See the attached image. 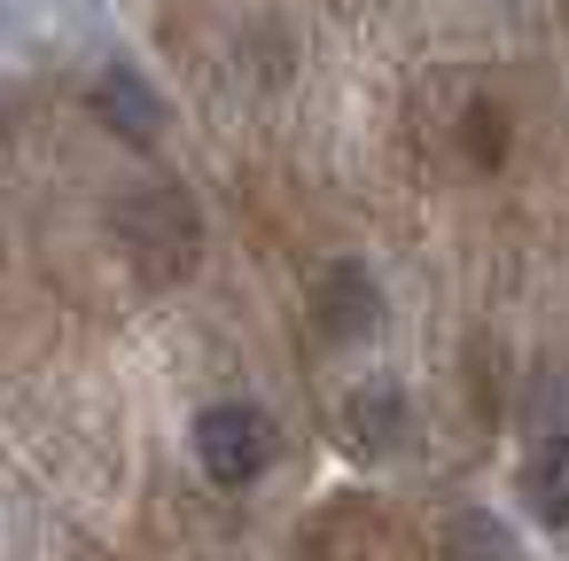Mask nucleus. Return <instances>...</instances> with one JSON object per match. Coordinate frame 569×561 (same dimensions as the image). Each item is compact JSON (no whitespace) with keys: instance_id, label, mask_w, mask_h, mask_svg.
Returning <instances> with one entry per match:
<instances>
[{"instance_id":"f257e3e1","label":"nucleus","mask_w":569,"mask_h":561,"mask_svg":"<svg viewBox=\"0 0 569 561\" xmlns=\"http://www.w3.org/2000/svg\"><path fill=\"white\" fill-rule=\"evenodd\" d=\"M118 234H126V258L149 273V281H180L196 266V203L180 188H149L118 211Z\"/></svg>"},{"instance_id":"f03ea898","label":"nucleus","mask_w":569,"mask_h":561,"mask_svg":"<svg viewBox=\"0 0 569 561\" xmlns=\"http://www.w3.org/2000/svg\"><path fill=\"white\" fill-rule=\"evenodd\" d=\"M196 460H203L211 483L242 491L273 468V421L258 405H203L196 413Z\"/></svg>"},{"instance_id":"7ed1b4c3","label":"nucleus","mask_w":569,"mask_h":561,"mask_svg":"<svg viewBox=\"0 0 569 561\" xmlns=\"http://www.w3.org/2000/svg\"><path fill=\"white\" fill-rule=\"evenodd\" d=\"M94 118L118 133V141H133V149H157V133H164V94L133 71V63H110L102 79H94Z\"/></svg>"},{"instance_id":"20e7f679","label":"nucleus","mask_w":569,"mask_h":561,"mask_svg":"<svg viewBox=\"0 0 569 561\" xmlns=\"http://www.w3.org/2000/svg\"><path fill=\"white\" fill-rule=\"evenodd\" d=\"M522 499L546 530H569V437H546L530 460H522Z\"/></svg>"},{"instance_id":"39448f33","label":"nucleus","mask_w":569,"mask_h":561,"mask_svg":"<svg viewBox=\"0 0 569 561\" xmlns=\"http://www.w3.org/2000/svg\"><path fill=\"white\" fill-rule=\"evenodd\" d=\"M445 561H522V545H515V530H507L499 514L460 507V514L445 522Z\"/></svg>"},{"instance_id":"423d86ee","label":"nucleus","mask_w":569,"mask_h":561,"mask_svg":"<svg viewBox=\"0 0 569 561\" xmlns=\"http://www.w3.org/2000/svg\"><path fill=\"white\" fill-rule=\"evenodd\" d=\"M320 320H328V335H343V343H351V335H367V328L382 320L375 281H367L359 266H336V273H328V312H320Z\"/></svg>"},{"instance_id":"0eeeda50","label":"nucleus","mask_w":569,"mask_h":561,"mask_svg":"<svg viewBox=\"0 0 569 561\" xmlns=\"http://www.w3.org/2000/svg\"><path fill=\"white\" fill-rule=\"evenodd\" d=\"M351 429H359V444H390L398 437V398L390 390H359L351 398Z\"/></svg>"},{"instance_id":"6e6552de","label":"nucleus","mask_w":569,"mask_h":561,"mask_svg":"<svg viewBox=\"0 0 569 561\" xmlns=\"http://www.w3.org/2000/svg\"><path fill=\"white\" fill-rule=\"evenodd\" d=\"M0 9H9V0H0Z\"/></svg>"}]
</instances>
